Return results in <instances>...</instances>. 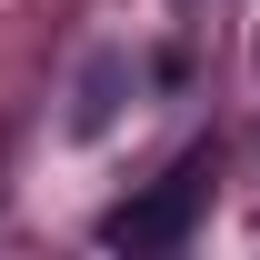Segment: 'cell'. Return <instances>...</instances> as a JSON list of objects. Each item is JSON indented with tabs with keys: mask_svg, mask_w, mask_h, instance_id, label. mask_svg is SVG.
Segmentation results:
<instances>
[{
	"mask_svg": "<svg viewBox=\"0 0 260 260\" xmlns=\"http://www.w3.org/2000/svg\"><path fill=\"white\" fill-rule=\"evenodd\" d=\"M210 180H220V170H210V150L170 160L140 200H120V210L100 220V240H110V250H180V240H190V220L210 210Z\"/></svg>",
	"mask_w": 260,
	"mask_h": 260,
	"instance_id": "6da1fadb",
	"label": "cell"
}]
</instances>
